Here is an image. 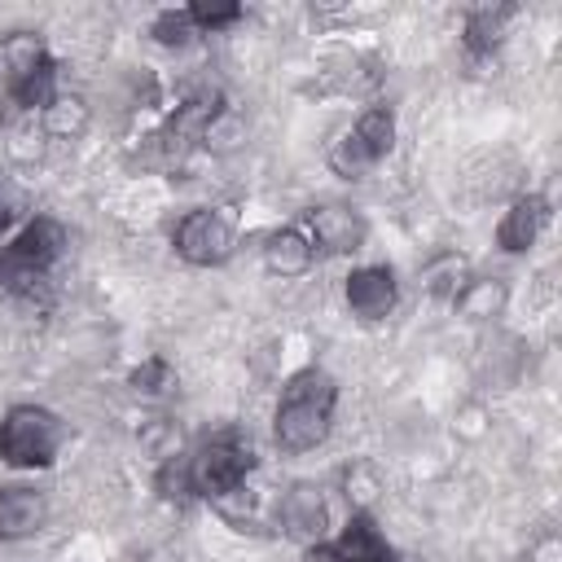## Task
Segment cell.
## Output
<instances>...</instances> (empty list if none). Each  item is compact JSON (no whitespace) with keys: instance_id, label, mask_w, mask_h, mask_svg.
Wrapping results in <instances>:
<instances>
[{"instance_id":"1","label":"cell","mask_w":562,"mask_h":562,"mask_svg":"<svg viewBox=\"0 0 562 562\" xmlns=\"http://www.w3.org/2000/svg\"><path fill=\"white\" fill-rule=\"evenodd\" d=\"M334 408H338V382L307 364L299 369L285 386H281V400H277V413H272V439L281 452H312L329 439V426H334Z\"/></svg>"},{"instance_id":"2","label":"cell","mask_w":562,"mask_h":562,"mask_svg":"<svg viewBox=\"0 0 562 562\" xmlns=\"http://www.w3.org/2000/svg\"><path fill=\"white\" fill-rule=\"evenodd\" d=\"M66 443V422L40 404H13L0 422V461L13 470H44Z\"/></svg>"},{"instance_id":"3","label":"cell","mask_w":562,"mask_h":562,"mask_svg":"<svg viewBox=\"0 0 562 562\" xmlns=\"http://www.w3.org/2000/svg\"><path fill=\"white\" fill-rule=\"evenodd\" d=\"M250 470H255V448H250L241 435H233V430L206 439V443L184 461L189 492H193V496H215V501L241 492V483H246Z\"/></svg>"},{"instance_id":"4","label":"cell","mask_w":562,"mask_h":562,"mask_svg":"<svg viewBox=\"0 0 562 562\" xmlns=\"http://www.w3.org/2000/svg\"><path fill=\"white\" fill-rule=\"evenodd\" d=\"M66 250V228L53 215H35L4 250H0V281L13 290H31L35 281L48 277V268Z\"/></svg>"},{"instance_id":"5","label":"cell","mask_w":562,"mask_h":562,"mask_svg":"<svg viewBox=\"0 0 562 562\" xmlns=\"http://www.w3.org/2000/svg\"><path fill=\"white\" fill-rule=\"evenodd\" d=\"M176 255L193 268H220L228 263L233 246H237V228H233V215L220 211V206H202V211H189L180 224H176V237H171Z\"/></svg>"},{"instance_id":"6","label":"cell","mask_w":562,"mask_h":562,"mask_svg":"<svg viewBox=\"0 0 562 562\" xmlns=\"http://www.w3.org/2000/svg\"><path fill=\"white\" fill-rule=\"evenodd\" d=\"M391 145H395V114L386 110V105H369L356 123H351V132L338 140V149H334V167H338V176H360L364 167H373V162H382L386 154H391Z\"/></svg>"},{"instance_id":"7","label":"cell","mask_w":562,"mask_h":562,"mask_svg":"<svg viewBox=\"0 0 562 562\" xmlns=\"http://www.w3.org/2000/svg\"><path fill=\"white\" fill-rule=\"evenodd\" d=\"M307 562H400V553L386 544V536L373 527L369 514H351L338 540H316L303 553Z\"/></svg>"},{"instance_id":"8","label":"cell","mask_w":562,"mask_h":562,"mask_svg":"<svg viewBox=\"0 0 562 562\" xmlns=\"http://www.w3.org/2000/svg\"><path fill=\"white\" fill-rule=\"evenodd\" d=\"M307 237H312V246H321L325 255H351V250L364 246L369 224L360 220V211L329 202V206H312V211H307Z\"/></svg>"},{"instance_id":"9","label":"cell","mask_w":562,"mask_h":562,"mask_svg":"<svg viewBox=\"0 0 562 562\" xmlns=\"http://www.w3.org/2000/svg\"><path fill=\"white\" fill-rule=\"evenodd\" d=\"M347 307H351V316H360L364 325L386 321L391 307H395V272H391L386 263L351 268V277H347Z\"/></svg>"},{"instance_id":"10","label":"cell","mask_w":562,"mask_h":562,"mask_svg":"<svg viewBox=\"0 0 562 562\" xmlns=\"http://www.w3.org/2000/svg\"><path fill=\"white\" fill-rule=\"evenodd\" d=\"M544 224H549V202H544L540 193H522V198H514L509 211L501 215V224H496V246L509 250V255H522V250L536 246V237L544 233Z\"/></svg>"},{"instance_id":"11","label":"cell","mask_w":562,"mask_h":562,"mask_svg":"<svg viewBox=\"0 0 562 562\" xmlns=\"http://www.w3.org/2000/svg\"><path fill=\"white\" fill-rule=\"evenodd\" d=\"M44 522H48L44 492H35L26 483L0 487V540H26V536L44 531Z\"/></svg>"},{"instance_id":"12","label":"cell","mask_w":562,"mask_h":562,"mask_svg":"<svg viewBox=\"0 0 562 562\" xmlns=\"http://www.w3.org/2000/svg\"><path fill=\"white\" fill-rule=\"evenodd\" d=\"M220 114H224L220 92H198V97H189L184 105H176V114H171V123H167V145H171L176 154L189 149V145H202L206 127H211Z\"/></svg>"},{"instance_id":"13","label":"cell","mask_w":562,"mask_h":562,"mask_svg":"<svg viewBox=\"0 0 562 562\" xmlns=\"http://www.w3.org/2000/svg\"><path fill=\"white\" fill-rule=\"evenodd\" d=\"M312 255H316L312 237L303 228H294V224L290 228H272L263 237V268L272 277H303L312 268Z\"/></svg>"},{"instance_id":"14","label":"cell","mask_w":562,"mask_h":562,"mask_svg":"<svg viewBox=\"0 0 562 562\" xmlns=\"http://www.w3.org/2000/svg\"><path fill=\"white\" fill-rule=\"evenodd\" d=\"M44 57H48V48H44V40L35 31H9V35H0V92H4V101H9L13 83L26 79Z\"/></svg>"},{"instance_id":"15","label":"cell","mask_w":562,"mask_h":562,"mask_svg":"<svg viewBox=\"0 0 562 562\" xmlns=\"http://www.w3.org/2000/svg\"><path fill=\"white\" fill-rule=\"evenodd\" d=\"M281 527L290 531V536H299V540H321V531H325V501H321V492L316 487H307V483H299V487H290L285 496H281Z\"/></svg>"},{"instance_id":"16","label":"cell","mask_w":562,"mask_h":562,"mask_svg":"<svg viewBox=\"0 0 562 562\" xmlns=\"http://www.w3.org/2000/svg\"><path fill=\"white\" fill-rule=\"evenodd\" d=\"M88 101L79 97V92H57L44 110H40V127H44V136H53V140H79L83 132H88Z\"/></svg>"},{"instance_id":"17","label":"cell","mask_w":562,"mask_h":562,"mask_svg":"<svg viewBox=\"0 0 562 562\" xmlns=\"http://www.w3.org/2000/svg\"><path fill=\"white\" fill-rule=\"evenodd\" d=\"M514 13H518L514 4H483V9H470V13H465V48H470L474 57L501 48L505 22H509Z\"/></svg>"},{"instance_id":"18","label":"cell","mask_w":562,"mask_h":562,"mask_svg":"<svg viewBox=\"0 0 562 562\" xmlns=\"http://www.w3.org/2000/svg\"><path fill=\"white\" fill-rule=\"evenodd\" d=\"M53 97H57V61H53V57H44V61H40L26 79H18L13 92H9V101L22 105V110H44Z\"/></svg>"},{"instance_id":"19","label":"cell","mask_w":562,"mask_h":562,"mask_svg":"<svg viewBox=\"0 0 562 562\" xmlns=\"http://www.w3.org/2000/svg\"><path fill=\"white\" fill-rule=\"evenodd\" d=\"M457 307L470 316V321H487L505 307V285L501 281H465V290L457 294Z\"/></svg>"},{"instance_id":"20","label":"cell","mask_w":562,"mask_h":562,"mask_svg":"<svg viewBox=\"0 0 562 562\" xmlns=\"http://www.w3.org/2000/svg\"><path fill=\"white\" fill-rule=\"evenodd\" d=\"M149 35H154L162 48H180V44H189V40L198 35V26H193L189 9H167V13H158V18H154Z\"/></svg>"},{"instance_id":"21","label":"cell","mask_w":562,"mask_h":562,"mask_svg":"<svg viewBox=\"0 0 562 562\" xmlns=\"http://www.w3.org/2000/svg\"><path fill=\"white\" fill-rule=\"evenodd\" d=\"M189 18L198 31H220L241 18V4L237 0H198V4H189Z\"/></svg>"},{"instance_id":"22","label":"cell","mask_w":562,"mask_h":562,"mask_svg":"<svg viewBox=\"0 0 562 562\" xmlns=\"http://www.w3.org/2000/svg\"><path fill=\"white\" fill-rule=\"evenodd\" d=\"M132 391L136 395H162L167 386H171V369H167V360H158V356H149L140 369H132Z\"/></svg>"},{"instance_id":"23","label":"cell","mask_w":562,"mask_h":562,"mask_svg":"<svg viewBox=\"0 0 562 562\" xmlns=\"http://www.w3.org/2000/svg\"><path fill=\"white\" fill-rule=\"evenodd\" d=\"M9 220H13V211H9V202H4V198H0V233H4V228H9Z\"/></svg>"}]
</instances>
